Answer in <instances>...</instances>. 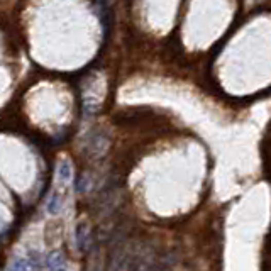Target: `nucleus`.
<instances>
[{
  "mask_svg": "<svg viewBox=\"0 0 271 271\" xmlns=\"http://www.w3.org/2000/svg\"><path fill=\"white\" fill-rule=\"evenodd\" d=\"M88 236H90V230H88V224L85 221H82L77 226V246L80 251H85L86 246H88Z\"/></svg>",
  "mask_w": 271,
  "mask_h": 271,
  "instance_id": "1",
  "label": "nucleus"
},
{
  "mask_svg": "<svg viewBox=\"0 0 271 271\" xmlns=\"http://www.w3.org/2000/svg\"><path fill=\"white\" fill-rule=\"evenodd\" d=\"M63 263H65V259H63V255L60 251H53L51 255L46 258V268H48L49 271H56L63 268Z\"/></svg>",
  "mask_w": 271,
  "mask_h": 271,
  "instance_id": "2",
  "label": "nucleus"
},
{
  "mask_svg": "<svg viewBox=\"0 0 271 271\" xmlns=\"http://www.w3.org/2000/svg\"><path fill=\"white\" fill-rule=\"evenodd\" d=\"M46 210H48V214H51V215H56L58 212L61 210V197H60V193L58 192H55L49 197L48 205H46Z\"/></svg>",
  "mask_w": 271,
  "mask_h": 271,
  "instance_id": "3",
  "label": "nucleus"
},
{
  "mask_svg": "<svg viewBox=\"0 0 271 271\" xmlns=\"http://www.w3.org/2000/svg\"><path fill=\"white\" fill-rule=\"evenodd\" d=\"M71 165L68 163V161H61L60 166H58V178H60L61 182H70L71 180Z\"/></svg>",
  "mask_w": 271,
  "mask_h": 271,
  "instance_id": "4",
  "label": "nucleus"
},
{
  "mask_svg": "<svg viewBox=\"0 0 271 271\" xmlns=\"http://www.w3.org/2000/svg\"><path fill=\"white\" fill-rule=\"evenodd\" d=\"M9 271H29V264H27V258H17L10 264Z\"/></svg>",
  "mask_w": 271,
  "mask_h": 271,
  "instance_id": "5",
  "label": "nucleus"
},
{
  "mask_svg": "<svg viewBox=\"0 0 271 271\" xmlns=\"http://www.w3.org/2000/svg\"><path fill=\"white\" fill-rule=\"evenodd\" d=\"M56 271H66L65 268H60V269H56Z\"/></svg>",
  "mask_w": 271,
  "mask_h": 271,
  "instance_id": "6",
  "label": "nucleus"
}]
</instances>
